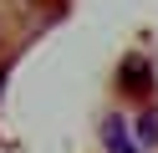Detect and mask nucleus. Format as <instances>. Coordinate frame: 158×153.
I'll use <instances>...</instances> for the list:
<instances>
[{"label": "nucleus", "instance_id": "1", "mask_svg": "<svg viewBox=\"0 0 158 153\" xmlns=\"http://www.w3.org/2000/svg\"><path fill=\"white\" fill-rule=\"evenodd\" d=\"M107 138H112V143H107L112 153H138L133 143H127V133H123V117H107Z\"/></svg>", "mask_w": 158, "mask_h": 153}, {"label": "nucleus", "instance_id": "2", "mask_svg": "<svg viewBox=\"0 0 158 153\" xmlns=\"http://www.w3.org/2000/svg\"><path fill=\"white\" fill-rule=\"evenodd\" d=\"M138 138H143V143H158V112H143V117H138Z\"/></svg>", "mask_w": 158, "mask_h": 153}, {"label": "nucleus", "instance_id": "3", "mask_svg": "<svg viewBox=\"0 0 158 153\" xmlns=\"http://www.w3.org/2000/svg\"><path fill=\"white\" fill-rule=\"evenodd\" d=\"M0 87H5V61H0Z\"/></svg>", "mask_w": 158, "mask_h": 153}]
</instances>
